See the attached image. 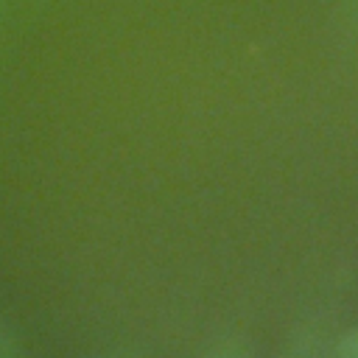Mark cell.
I'll use <instances>...</instances> for the list:
<instances>
[{
    "label": "cell",
    "instance_id": "obj_5",
    "mask_svg": "<svg viewBox=\"0 0 358 358\" xmlns=\"http://www.w3.org/2000/svg\"><path fill=\"white\" fill-rule=\"evenodd\" d=\"M3 17H6V0H0V34H3Z\"/></svg>",
    "mask_w": 358,
    "mask_h": 358
},
{
    "label": "cell",
    "instance_id": "obj_6",
    "mask_svg": "<svg viewBox=\"0 0 358 358\" xmlns=\"http://www.w3.org/2000/svg\"><path fill=\"white\" fill-rule=\"evenodd\" d=\"M115 358H137V355H115Z\"/></svg>",
    "mask_w": 358,
    "mask_h": 358
},
{
    "label": "cell",
    "instance_id": "obj_3",
    "mask_svg": "<svg viewBox=\"0 0 358 358\" xmlns=\"http://www.w3.org/2000/svg\"><path fill=\"white\" fill-rule=\"evenodd\" d=\"M333 355L336 358H358V327L347 330L338 341H333Z\"/></svg>",
    "mask_w": 358,
    "mask_h": 358
},
{
    "label": "cell",
    "instance_id": "obj_4",
    "mask_svg": "<svg viewBox=\"0 0 358 358\" xmlns=\"http://www.w3.org/2000/svg\"><path fill=\"white\" fill-rule=\"evenodd\" d=\"M0 358H20V344L17 336L0 322Z\"/></svg>",
    "mask_w": 358,
    "mask_h": 358
},
{
    "label": "cell",
    "instance_id": "obj_2",
    "mask_svg": "<svg viewBox=\"0 0 358 358\" xmlns=\"http://www.w3.org/2000/svg\"><path fill=\"white\" fill-rule=\"evenodd\" d=\"M204 358H252V352H249V347L241 341V338H218L210 350H207V355Z\"/></svg>",
    "mask_w": 358,
    "mask_h": 358
},
{
    "label": "cell",
    "instance_id": "obj_1",
    "mask_svg": "<svg viewBox=\"0 0 358 358\" xmlns=\"http://www.w3.org/2000/svg\"><path fill=\"white\" fill-rule=\"evenodd\" d=\"M282 358H336V355H333V341L322 327H302L285 347Z\"/></svg>",
    "mask_w": 358,
    "mask_h": 358
}]
</instances>
